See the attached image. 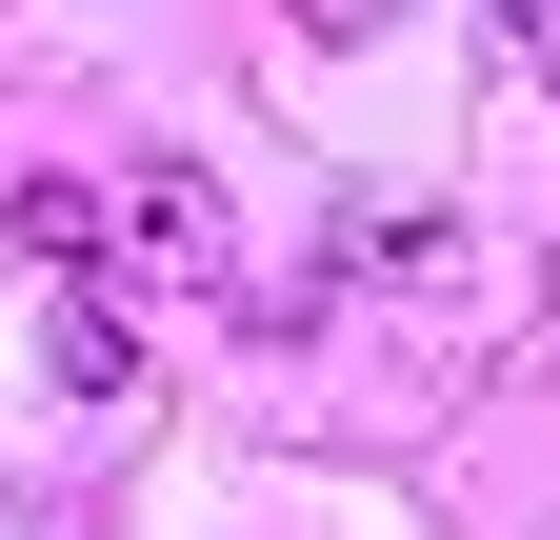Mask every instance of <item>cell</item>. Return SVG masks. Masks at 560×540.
Segmentation results:
<instances>
[{"label": "cell", "instance_id": "obj_1", "mask_svg": "<svg viewBox=\"0 0 560 540\" xmlns=\"http://www.w3.org/2000/svg\"><path fill=\"white\" fill-rule=\"evenodd\" d=\"M120 260H140V281H241L221 180H200V161H120Z\"/></svg>", "mask_w": 560, "mask_h": 540}, {"label": "cell", "instance_id": "obj_2", "mask_svg": "<svg viewBox=\"0 0 560 540\" xmlns=\"http://www.w3.org/2000/svg\"><path fill=\"white\" fill-rule=\"evenodd\" d=\"M40 380L60 400H140V320L120 301H40Z\"/></svg>", "mask_w": 560, "mask_h": 540}, {"label": "cell", "instance_id": "obj_3", "mask_svg": "<svg viewBox=\"0 0 560 540\" xmlns=\"http://www.w3.org/2000/svg\"><path fill=\"white\" fill-rule=\"evenodd\" d=\"M441 260H460L441 200H361V221H340V281H441Z\"/></svg>", "mask_w": 560, "mask_h": 540}, {"label": "cell", "instance_id": "obj_4", "mask_svg": "<svg viewBox=\"0 0 560 540\" xmlns=\"http://www.w3.org/2000/svg\"><path fill=\"white\" fill-rule=\"evenodd\" d=\"M501 60H521L540 101H560V0H521V21H501Z\"/></svg>", "mask_w": 560, "mask_h": 540}, {"label": "cell", "instance_id": "obj_5", "mask_svg": "<svg viewBox=\"0 0 560 540\" xmlns=\"http://www.w3.org/2000/svg\"><path fill=\"white\" fill-rule=\"evenodd\" d=\"M540 320H560V281H540Z\"/></svg>", "mask_w": 560, "mask_h": 540}]
</instances>
